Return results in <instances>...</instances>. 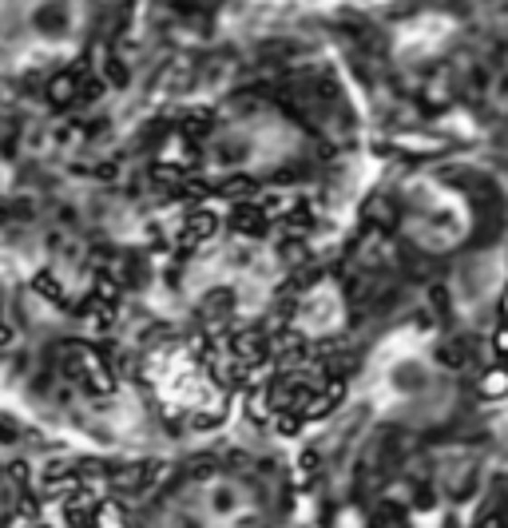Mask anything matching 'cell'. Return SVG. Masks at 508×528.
I'll return each instance as SVG.
<instances>
[{"label":"cell","mask_w":508,"mask_h":528,"mask_svg":"<svg viewBox=\"0 0 508 528\" xmlns=\"http://www.w3.org/2000/svg\"><path fill=\"white\" fill-rule=\"evenodd\" d=\"M310 159L306 128L271 100H235L203 136V163L223 179H274Z\"/></svg>","instance_id":"1"},{"label":"cell","mask_w":508,"mask_h":528,"mask_svg":"<svg viewBox=\"0 0 508 528\" xmlns=\"http://www.w3.org/2000/svg\"><path fill=\"white\" fill-rule=\"evenodd\" d=\"M91 28L88 0H0V44L13 76L48 72L76 56Z\"/></svg>","instance_id":"2"},{"label":"cell","mask_w":508,"mask_h":528,"mask_svg":"<svg viewBox=\"0 0 508 528\" xmlns=\"http://www.w3.org/2000/svg\"><path fill=\"white\" fill-rule=\"evenodd\" d=\"M271 501L246 473H199L163 496L155 528H271Z\"/></svg>","instance_id":"3"},{"label":"cell","mask_w":508,"mask_h":528,"mask_svg":"<svg viewBox=\"0 0 508 528\" xmlns=\"http://www.w3.org/2000/svg\"><path fill=\"white\" fill-rule=\"evenodd\" d=\"M373 401H378L381 418L398 421V426H437L449 418L457 389L425 350L401 346L373 370Z\"/></svg>","instance_id":"4"},{"label":"cell","mask_w":508,"mask_h":528,"mask_svg":"<svg viewBox=\"0 0 508 528\" xmlns=\"http://www.w3.org/2000/svg\"><path fill=\"white\" fill-rule=\"evenodd\" d=\"M476 211L457 183L441 175H413L398 195V231L421 254H453L473 239Z\"/></svg>","instance_id":"5"}]
</instances>
